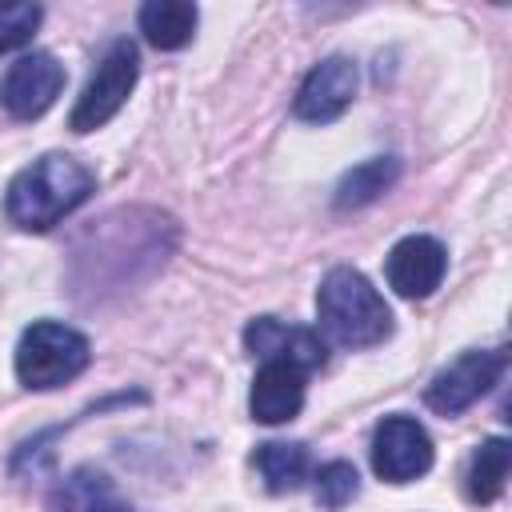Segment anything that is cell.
Instances as JSON below:
<instances>
[{"label": "cell", "instance_id": "cell-1", "mask_svg": "<svg viewBox=\"0 0 512 512\" xmlns=\"http://www.w3.org/2000/svg\"><path fill=\"white\" fill-rule=\"evenodd\" d=\"M92 188H96V176L80 160L64 152H48L12 176L4 212L24 232H48L68 212H76L92 196Z\"/></svg>", "mask_w": 512, "mask_h": 512}, {"label": "cell", "instance_id": "cell-2", "mask_svg": "<svg viewBox=\"0 0 512 512\" xmlns=\"http://www.w3.org/2000/svg\"><path fill=\"white\" fill-rule=\"evenodd\" d=\"M316 316L320 328L344 348H372L392 332V312L384 296L356 268H332L320 280Z\"/></svg>", "mask_w": 512, "mask_h": 512}, {"label": "cell", "instance_id": "cell-3", "mask_svg": "<svg viewBox=\"0 0 512 512\" xmlns=\"http://www.w3.org/2000/svg\"><path fill=\"white\" fill-rule=\"evenodd\" d=\"M88 340L56 320H36L16 344V376L32 392H52L88 368Z\"/></svg>", "mask_w": 512, "mask_h": 512}, {"label": "cell", "instance_id": "cell-4", "mask_svg": "<svg viewBox=\"0 0 512 512\" xmlns=\"http://www.w3.org/2000/svg\"><path fill=\"white\" fill-rule=\"evenodd\" d=\"M136 76H140V56H136V44L132 40H112L92 72V80L84 84L72 116H68V128L72 132H92V128H104L120 108L124 100L132 96L136 88Z\"/></svg>", "mask_w": 512, "mask_h": 512}, {"label": "cell", "instance_id": "cell-5", "mask_svg": "<svg viewBox=\"0 0 512 512\" xmlns=\"http://www.w3.org/2000/svg\"><path fill=\"white\" fill-rule=\"evenodd\" d=\"M504 364H508V356L500 348L496 352H464V356H456L424 388L428 408L440 412V416H460L464 408H472L504 376Z\"/></svg>", "mask_w": 512, "mask_h": 512}, {"label": "cell", "instance_id": "cell-6", "mask_svg": "<svg viewBox=\"0 0 512 512\" xmlns=\"http://www.w3.org/2000/svg\"><path fill=\"white\" fill-rule=\"evenodd\" d=\"M372 468L388 484L420 480L432 468V436L412 416H384L372 432Z\"/></svg>", "mask_w": 512, "mask_h": 512}, {"label": "cell", "instance_id": "cell-7", "mask_svg": "<svg viewBox=\"0 0 512 512\" xmlns=\"http://www.w3.org/2000/svg\"><path fill=\"white\" fill-rule=\"evenodd\" d=\"M60 88H64V64L52 52H28L4 72L0 104L16 120H36L56 104Z\"/></svg>", "mask_w": 512, "mask_h": 512}, {"label": "cell", "instance_id": "cell-8", "mask_svg": "<svg viewBox=\"0 0 512 512\" xmlns=\"http://www.w3.org/2000/svg\"><path fill=\"white\" fill-rule=\"evenodd\" d=\"M356 64L348 60V56H328V60H320L308 76H304V84H300V92H296V100H292V112H296V120H308V124H328V120H336L352 100H356Z\"/></svg>", "mask_w": 512, "mask_h": 512}, {"label": "cell", "instance_id": "cell-9", "mask_svg": "<svg viewBox=\"0 0 512 512\" xmlns=\"http://www.w3.org/2000/svg\"><path fill=\"white\" fill-rule=\"evenodd\" d=\"M444 268H448V252H444L440 240L404 236L400 244H392L384 276H388V288H396L404 300H424V296H432L440 288Z\"/></svg>", "mask_w": 512, "mask_h": 512}, {"label": "cell", "instance_id": "cell-10", "mask_svg": "<svg viewBox=\"0 0 512 512\" xmlns=\"http://www.w3.org/2000/svg\"><path fill=\"white\" fill-rule=\"evenodd\" d=\"M244 348H248L252 356H264V360L300 368L304 376L324 364V344H320V336H316L312 328L280 324L276 316H256V320L244 328Z\"/></svg>", "mask_w": 512, "mask_h": 512}, {"label": "cell", "instance_id": "cell-11", "mask_svg": "<svg viewBox=\"0 0 512 512\" xmlns=\"http://www.w3.org/2000/svg\"><path fill=\"white\" fill-rule=\"evenodd\" d=\"M252 420L260 424H284L304 408V372L264 360V368L252 380V396H248Z\"/></svg>", "mask_w": 512, "mask_h": 512}, {"label": "cell", "instance_id": "cell-12", "mask_svg": "<svg viewBox=\"0 0 512 512\" xmlns=\"http://www.w3.org/2000/svg\"><path fill=\"white\" fill-rule=\"evenodd\" d=\"M196 20H200V12L188 0H148L140 8V32L160 52L184 48L192 40V32H196Z\"/></svg>", "mask_w": 512, "mask_h": 512}, {"label": "cell", "instance_id": "cell-13", "mask_svg": "<svg viewBox=\"0 0 512 512\" xmlns=\"http://www.w3.org/2000/svg\"><path fill=\"white\" fill-rule=\"evenodd\" d=\"M400 176V160L396 156H372L364 164H356L352 172H344V180L336 184V208L348 212V208H364L372 204L376 196H384Z\"/></svg>", "mask_w": 512, "mask_h": 512}, {"label": "cell", "instance_id": "cell-14", "mask_svg": "<svg viewBox=\"0 0 512 512\" xmlns=\"http://www.w3.org/2000/svg\"><path fill=\"white\" fill-rule=\"evenodd\" d=\"M508 468H512V444L504 436H492L476 448L472 464H468V496L476 504H492L500 492H504V480H508Z\"/></svg>", "mask_w": 512, "mask_h": 512}, {"label": "cell", "instance_id": "cell-15", "mask_svg": "<svg viewBox=\"0 0 512 512\" xmlns=\"http://www.w3.org/2000/svg\"><path fill=\"white\" fill-rule=\"evenodd\" d=\"M256 472L264 476L268 492H292L308 476V452H304V444L268 440L256 448Z\"/></svg>", "mask_w": 512, "mask_h": 512}, {"label": "cell", "instance_id": "cell-16", "mask_svg": "<svg viewBox=\"0 0 512 512\" xmlns=\"http://www.w3.org/2000/svg\"><path fill=\"white\" fill-rule=\"evenodd\" d=\"M112 496V484L108 476L92 472V468H80L72 472L68 480H60L48 496V512H92L96 504H104Z\"/></svg>", "mask_w": 512, "mask_h": 512}, {"label": "cell", "instance_id": "cell-17", "mask_svg": "<svg viewBox=\"0 0 512 512\" xmlns=\"http://www.w3.org/2000/svg\"><path fill=\"white\" fill-rule=\"evenodd\" d=\"M356 492H360V476H356V468L348 460H328L316 472V504L324 512H340Z\"/></svg>", "mask_w": 512, "mask_h": 512}, {"label": "cell", "instance_id": "cell-18", "mask_svg": "<svg viewBox=\"0 0 512 512\" xmlns=\"http://www.w3.org/2000/svg\"><path fill=\"white\" fill-rule=\"evenodd\" d=\"M44 8L28 4V0H0V56L12 48H24L32 40V32L40 28Z\"/></svg>", "mask_w": 512, "mask_h": 512}, {"label": "cell", "instance_id": "cell-19", "mask_svg": "<svg viewBox=\"0 0 512 512\" xmlns=\"http://www.w3.org/2000/svg\"><path fill=\"white\" fill-rule=\"evenodd\" d=\"M92 512H132V508H128V504H124V500H116V492H112V496H108V500H104V504H96V508H92Z\"/></svg>", "mask_w": 512, "mask_h": 512}]
</instances>
